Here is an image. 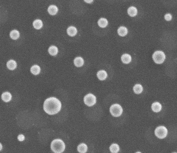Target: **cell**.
Segmentation results:
<instances>
[{
    "instance_id": "cell-26",
    "label": "cell",
    "mask_w": 177,
    "mask_h": 153,
    "mask_svg": "<svg viewBox=\"0 0 177 153\" xmlns=\"http://www.w3.org/2000/svg\"><path fill=\"white\" fill-rule=\"evenodd\" d=\"M25 137L24 135L23 134H20L18 136V139L20 141H23L24 140Z\"/></svg>"
},
{
    "instance_id": "cell-19",
    "label": "cell",
    "mask_w": 177,
    "mask_h": 153,
    "mask_svg": "<svg viewBox=\"0 0 177 153\" xmlns=\"http://www.w3.org/2000/svg\"><path fill=\"white\" fill-rule=\"evenodd\" d=\"M118 34L121 36H124L127 34L128 31L126 27H121L118 28Z\"/></svg>"
},
{
    "instance_id": "cell-28",
    "label": "cell",
    "mask_w": 177,
    "mask_h": 153,
    "mask_svg": "<svg viewBox=\"0 0 177 153\" xmlns=\"http://www.w3.org/2000/svg\"><path fill=\"white\" fill-rule=\"evenodd\" d=\"M136 153H142L141 152H136Z\"/></svg>"
},
{
    "instance_id": "cell-7",
    "label": "cell",
    "mask_w": 177,
    "mask_h": 153,
    "mask_svg": "<svg viewBox=\"0 0 177 153\" xmlns=\"http://www.w3.org/2000/svg\"><path fill=\"white\" fill-rule=\"evenodd\" d=\"M162 105L160 103L158 102H156L152 104L151 108L153 111L155 112H159L162 109Z\"/></svg>"
},
{
    "instance_id": "cell-23",
    "label": "cell",
    "mask_w": 177,
    "mask_h": 153,
    "mask_svg": "<svg viewBox=\"0 0 177 153\" xmlns=\"http://www.w3.org/2000/svg\"><path fill=\"white\" fill-rule=\"evenodd\" d=\"M19 36H20V33L17 30H13L10 33V37L13 40H16L18 39Z\"/></svg>"
},
{
    "instance_id": "cell-11",
    "label": "cell",
    "mask_w": 177,
    "mask_h": 153,
    "mask_svg": "<svg viewBox=\"0 0 177 153\" xmlns=\"http://www.w3.org/2000/svg\"><path fill=\"white\" fill-rule=\"evenodd\" d=\"M74 63L76 67H81L84 65V60L82 58L78 57L74 59Z\"/></svg>"
},
{
    "instance_id": "cell-10",
    "label": "cell",
    "mask_w": 177,
    "mask_h": 153,
    "mask_svg": "<svg viewBox=\"0 0 177 153\" xmlns=\"http://www.w3.org/2000/svg\"><path fill=\"white\" fill-rule=\"evenodd\" d=\"M78 151L80 153H85L88 150V147L87 144L82 143L79 144L77 148Z\"/></svg>"
},
{
    "instance_id": "cell-14",
    "label": "cell",
    "mask_w": 177,
    "mask_h": 153,
    "mask_svg": "<svg viewBox=\"0 0 177 153\" xmlns=\"http://www.w3.org/2000/svg\"><path fill=\"white\" fill-rule=\"evenodd\" d=\"M7 67L10 70H14L16 68V62L14 60H10L7 62Z\"/></svg>"
},
{
    "instance_id": "cell-25",
    "label": "cell",
    "mask_w": 177,
    "mask_h": 153,
    "mask_svg": "<svg viewBox=\"0 0 177 153\" xmlns=\"http://www.w3.org/2000/svg\"><path fill=\"white\" fill-rule=\"evenodd\" d=\"M172 15L170 14H167L165 16V19L167 21H170L172 19Z\"/></svg>"
},
{
    "instance_id": "cell-24",
    "label": "cell",
    "mask_w": 177,
    "mask_h": 153,
    "mask_svg": "<svg viewBox=\"0 0 177 153\" xmlns=\"http://www.w3.org/2000/svg\"><path fill=\"white\" fill-rule=\"evenodd\" d=\"M108 22L105 18H102L99 20L98 24L100 27L104 28L106 27L108 25Z\"/></svg>"
},
{
    "instance_id": "cell-16",
    "label": "cell",
    "mask_w": 177,
    "mask_h": 153,
    "mask_svg": "<svg viewBox=\"0 0 177 153\" xmlns=\"http://www.w3.org/2000/svg\"><path fill=\"white\" fill-rule=\"evenodd\" d=\"M41 69L40 67L38 65H34L31 68V73L33 75H36L39 74L40 72Z\"/></svg>"
},
{
    "instance_id": "cell-12",
    "label": "cell",
    "mask_w": 177,
    "mask_h": 153,
    "mask_svg": "<svg viewBox=\"0 0 177 153\" xmlns=\"http://www.w3.org/2000/svg\"><path fill=\"white\" fill-rule=\"evenodd\" d=\"M133 90L135 93L137 94H140L143 91L142 86L139 84H136L133 87Z\"/></svg>"
},
{
    "instance_id": "cell-22",
    "label": "cell",
    "mask_w": 177,
    "mask_h": 153,
    "mask_svg": "<svg viewBox=\"0 0 177 153\" xmlns=\"http://www.w3.org/2000/svg\"><path fill=\"white\" fill-rule=\"evenodd\" d=\"M33 26L36 29H38V30L40 29L41 27H43V22L41 20H36L33 23Z\"/></svg>"
},
{
    "instance_id": "cell-6",
    "label": "cell",
    "mask_w": 177,
    "mask_h": 153,
    "mask_svg": "<svg viewBox=\"0 0 177 153\" xmlns=\"http://www.w3.org/2000/svg\"><path fill=\"white\" fill-rule=\"evenodd\" d=\"M84 103L88 107H92L95 105L97 102V98L95 95L92 93H89L84 97Z\"/></svg>"
},
{
    "instance_id": "cell-8",
    "label": "cell",
    "mask_w": 177,
    "mask_h": 153,
    "mask_svg": "<svg viewBox=\"0 0 177 153\" xmlns=\"http://www.w3.org/2000/svg\"><path fill=\"white\" fill-rule=\"evenodd\" d=\"M97 77L99 80H103L107 78V74L105 70H101L98 71L97 74Z\"/></svg>"
},
{
    "instance_id": "cell-18",
    "label": "cell",
    "mask_w": 177,
    "mask_h": 153,
    "mask_svg": "<svg viewBox=\"0 0 177 153\" xmlns=\"http://www.w3.org/2000/svg\"><path fill=\"white\" fill-rule=\"evenodd\" d=\"M110 150L112 153H117L120 150L119 145L116 144L114 143L110 147Z\"/></svg>"
},
{
    "instance_id": "cell-9",
    "label": "cell",
    "mask_w": 177,
    "mask_h": 153,
    "mask_svg": "<svg viewBox=\"0 0 177 153\" xmlns=\"http://www.w3.org/2000/svg\"><path fill=\"white\" fill-rule=\"evenodd\" d=\"M2 99L5 102H8L11 100V94L10 92H4L2 95Z\"/></svg>"
},
{
    "instance_id": "cell-20",
    "label": "cell",
    "mask_w": 177,
    "mask_h": 153,
    "mask_svg": "<svg viewBox=\"0 0 177 153\" xmlns=\"http://www.w3.org/2000/svg\"><path fill=\"white\" fill-rule=\"evenodd\" d=\"M128 13L130 16L134 17L137 14V10L135 7H131L128 9Z\"/></svg>"
},
{
    "instance_id": "cell-21",
    "label": "cell",
    "mask_w": 177,
    "mask_h": 153,
    "mask_svg": "<svg viewBox=\"0 0 177 153\" xmlns=\"http://www.w3.org/2000/svg\"><path fill=\"white\" fill-rule=\"evenodd\" d=\"M58 50L56 47L52 46L49 47L48 49V52L51 55L55 56L57 54Z\"/></svg>"
},
{
    "instance_id": "cell-4",
    "label": "cell",
    "mask_w": 177,
    "mask_h": 153,
    "mask_svg": "<svg viewBox=\"0 0 177 153\" xmlns=\"http://www.w3.org/2000/svg\"><path fill=\"white\" fill-rule=\"evenodd\" d=\"M153 58L155 63L157 64H161L165 61V55L162 51H156L153 54Z\"/></svg>"
},
{
    "instance_id": "cell-1",
    "label": "cell",
    "mask_w": 177,
    "mask_h": 153,
    "mask_svg": "<svg viewBox=\"0 0 177 153\" xmlns=\"http://www.w3.org/2000/svg\"><path fill=\"white\" fill-rule=\"evenodd\" d=\"M61 103L59 100L54 97L47 99L44 104V109L50 115L56 114L61 110Z\"/></svg>"
},
{
    "instance_id": "cell-27",
    "label": "cell",
    "mask_w": 177,
    "mask_h": 153,
    "mask_svg": "<svg viewBox=\"0 0 177 153\" xmlns=\"http://www.w3.org/2000/svg\"><path fill=\"white\" fill-rule=\"evenodd\" d=\"M85 1L88 3H91L92 2V1Z\"/></svg>"
},
{
    "instance_id": "cell-13",
    "label": "cell",
    "mask_w": 177,
    "mask_h": 153,
    "mask_svg": "<svg viewBox=\"0 0 177 153\" xmlns=\"http://www.w3.org/2000/svg\"><path fill=\"white\" fill-rule=\"evenodd\" d=\"M131 57L130 55L128 54H124L122 55L121 60L122 62L125 64H128L131 62Z\"/></svg>"
},
{
    "instance_id": "cell-5",
    "label": "cell",
    "mask_w": 177,
    "mask_h": 153,
    "mask_svg": "<svg viewBox=\"0 0 177 153\" xmlns=\"http://www.w3.org/2000/svg\"><path fill=\"white\" fill-rule=\"evenodd\" d=\"M156 136L159 139H164L167 135L168 130L165 126H160L156 128L155 131Z\"/></svg>"
},
{
    "instance_id": "cell-2",
    "label": "cell",
    "mask_w": 177,
    "mask_h": 153,
    "mask_svg": "<svg viewBox=\"0 0 177 153\" xmlns=\"http://www.w3.org/2000/svg\"><path fill=\"white\" fill-rule=\"evenodd\" d=\"M51 150L55 153H62L65 148V144L62 140L55 139L51 142Z\"/></svg>"
},
{
    "instance_id": "cell-17",
    "label": "cell",
    "mask_w": 177,
    "mask_h": 153,
    "mask_svg": "<svg viewBox=\"0 0 177 153\" xmlns=\"http://www.w3.org/2000/svg\"><path fill=\"white\" fill-rule=\"evenodd\" d=\"M77 28L73 26H71L68 28L67 33L68 34L71 36H74L77 33Z\"/></svg>"
},
{
    "instance_id": "cell-29",
    "label": "cell",
    "mask_w": 177,
    "mask_h": 153,
    "mask_svg": "<svg viewBox=\"0 0 177 153\" xmlns=\"http://www.w3.org/2000/svg\"><path fill=\"white\" fill-rule=\"evenodd\" d=\"M177 153V152H173V153Z\"/></svg>"
},
{
    "instance_id": "cell-15",
    "label": "cell",
    "mask_w": 177,
    "mask_h": 153,
    "mask_svg": "<svg viewBox=\"0 0 177 153\" xmlns=\"http://www.w3.org/2000/svg\"><path fill=\"white\" fill-rule=\"evenodd\" d=\"M58 8L56 6L54 5H51L48 7V11L50 14L52 15H54L56 14L57 12Z\"/></svg>"
},
{
    "instance_id": "cell-3",
    "label": "cell",
    "mask_w": 177,
    "mask_h": 153,
    "mask_svg": "<svg viewBox=\"0 0 177 153\" xmlns=\"http://www.w3.org/2000/svg\"><path fill=\"white\" fill-rule=\"evenodd\" d=\"M123 111V109L121 106L117 103L114 104L110 107V112L113 117H120L122 115Z\"/></svg>"
}]
</instances>
